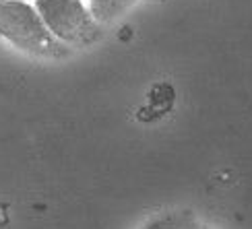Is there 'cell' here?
<instances>
[{
  "label": "cell",
  "instance_id": "6da1fadb",
  "mask_svg": "<svg viewBox=\"0 0 252 229\" xmlns=\"http://www.w3.org/2000/svg\"><path fill=\"white\" fill-rule=\"evenodd\" d=\"M0 37L37 58H60L64 46L46 29L27 0H0Z\"/></svg>",
  "mask_w": 252,
  "mask_h": 229
},
{
  "label": "cell",
  "instance_id": "7a4b0ae2",
  "mask_svg": "<svg viewBox=\"0 0 252 229\" xmlns=\"http://www.w3.org/2000/svg\"><path fill=\"white\" fill-rule=\"evenodd\" d=\"M31 4L62 46H85L97 37L99 23L83 0H33Z\"/></svg>",
  "mask_w": 252,
  "mask_h": 229
},
{
  "label": "cell",
  "instance_id": "3957f363",
  "mask_svg": "<svg viewBox=\"0 0 252 229\" xmlns=\"http://www.w3.org/2000/svg\"><path fill=\"white\" fill-rule=\"evenodd\" d=\"M139 0H89V10L97 23L116 21L126 10H130Z\"/></svg>",
  "mask_w": 252,
  "mask_h": 229
},
{
  "label": "cell",
  "instance_id": "277c9868",
  "mask_svg": "<svg viewBox=\"0 0 252 229\" xmlns=\"http://www.w3.org/2000/svg\"><path fill=\"white\" fill-rule=\"evenodd\" d=\"M141 229H198V223L190 213L167 211L161 215H155Z\"/></svg>",
  "mask_w": 252,
  "mask_h": 229
}]
</instances>
